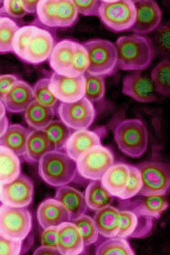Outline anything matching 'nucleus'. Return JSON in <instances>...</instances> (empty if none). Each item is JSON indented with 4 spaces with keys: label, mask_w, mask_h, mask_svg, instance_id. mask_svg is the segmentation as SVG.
Segmentation results:
<instances>
[{
    "label": "nucleus",
    "mask_w": 170,
    "mask_h": 255,
    "mask_svg": "<svg viewBox=\"0 0 170 255\" xmlns=\"http://www.w3.org/2000/svg\"><path fill=\"white\" fill-rule=\"evenodd\" d=\"M84 196L87 207L96 211L110 205L113 200V196L103 187L99 180L93 181L89 184Z\"/></svg>",
    "instance_id": "cd10ccee"
},
{
    "label": "nucleus",
    "mask_w": 170,
    "mask_h": 255,
    "mask_svg": "<svg viewBox=\"0 0 170 255\" xmlns=\"http://www.w3.org/2000/svg\"><path fill=\"white\" fill-rule=\"evenodd\" d=\"M34 100L32 88L25 82L17 80L5 95L2 102L8 112L19 113L25 111Z\"/></svg>",
    "instance_id": "a211bd4d"
},
{
    "label": "nucleus",
    "mask_w": 170,
    "mask_h": 255,
    "mask_svg": "<svg viewBox=\"0 0 170 255\" xmlns=\"http://www.w3.org/2000/svg\"><path fill=\"white\" fill-rule=\"evenodd\" d=\"M78 12L72 0H57L55 15V27L72 26L78 18Z\"/></svg>",
    "instance_id": "7c9ffc66"
},
{
    "label": "nucleus",
    "mask_w": 170,
    "mask_h": 255,
    "mask_svg": "<svg viewBox=\"0 0 170 255\" xmlns=\"http://www.w3.org/2000/svg\"><path fill=\"white\" fill-rule=\"evenodd\" d=\"M119 68L124 71H141L151 64L155 55L151 40L140 34L119 37L114 43Z\"/></svg>",
    "instance_id": "f257e3e1"
},
{
    "label": "nucleus",
    "mask_w": 170,
    "mask_h": 255,
    "mask_svg": "<svg viewBox=\"0 0 170 255\" xmlns=\"http://www.w3.org/2000/svg\"><path fill=\"white\" fill-rule=\"evenodd\" d=\"M85 247L80 231L74 223L67 222L58 226L57 249L62 255H81Z\"/></svg>",
    "instance_id": "2eb2a0df"
},
{
    "label": "nucleus",
    "mask_w": 170,
    "mask_h": 255,
    "mask_svg": "<svg viewBox=\"0 0 170 255\" xmlns=\"http://www.w3.org/2000/svg\"><path fill=\"white\" fill-rule=\"evenodd\" d=\"M53 108L44 106L35 100L25 110V119L27 124L35 129H42L53 119Z\"/></svg>",
    "instance_id": "bb28decb"
},
{
    "label": "nucleus",
    "mask_w": 170,
    "mask_h": 255,
    "mask_svg": "<svg viewBox=\"0 0 170 255\" xmlns=\"http://www.w3.org/2000/svg\"><path fill=\"white\" fill-rule=\"evenodd\" d=\"M54 198L59 201L68 211L70 222L84 215L87 210L84 195L77 189L65 185L58 187Z\"/></svg>",
    "instance_id": "aec40b11"
},
{
    "label": "nucleus",
    "mask_w": 170,
    "mask_h": 255,
    "mask_svg": "<svg viewBox=\"0 0 170 255\" xmlns=\"http://www.w3.org/2000/svg\"><path fill=\"white\" fill-rule=\"evenodd\" d=\"M151 78L156 91L166 96L170 95V61L165 59L152 70Z\"/></svg>",
    "instance_id": "2f4dec72"
},
{
    "label": "nucleus",
    "mask_w": 170,
    "mask_h": 255,
    "mask_svg": "<svg viewBox=\"0 0 170 255\" xmlns=\"http://www.w3.org/2000/svg\"><path fill=\"white\" fill-rule=\"evenodd\" d=\"M136 10L135 23L131 30L136 34H147L160 24L162 11L158 3L153 0H134Z\"/></svg>",
    "instance_id": "4468645a"
},
{
    "label": "nucleus",
    "mask_w": 170,
    "mask_h": 255,
    "mask_svg": "<svg viewBox=\"0 0 170 255\" xmlns=\"http://www.w3.org/2000/svg\"><path fill=\"white\" fill-rule=\"evenodd\" d=\"M156 92L151 77L142 72H135L123 79V93L138 102L155 101L157 99Z\"/></svg>",
    "instance_id": "f8f14e48"
},
{
    "label": "nucleus",
    "mask_w": 170,
    "mask_h": 255,
    "mask_svg": "<svg viewBox=\"0 0 170 255\" xmlns=\"http://www.w3.org/2000/svg\"><path fill=\"white\" fill-rule=\"evenodd\" d=\"M53 150L45 132L42 129H34L28 136L23 157L29 163L38 162L47 152Z\"/></svg>",
    "instance_id": "b1692460"
},
{
    "label": "nucleus",
    "mask_w": 170,
    "mask_h": 255,
    "mask_svg": "<svg viewBox=\"0 0 170 255\" xmlns=\"http://www.w3.org/2000/svg\"><path fill=\"white\" fill-rule=\"evenodd\" d=\"M120 230L116 237L143 239L150 235L153 227V218L133 209L120 211Z\"/></svg>",
    "instance_id": "ddd939ff"
},
{
    "label": "nucleus",
    "mask_w": 170,
    "mask_h": 255,
    "mask_svg": "<svg viewBox=\"0 0 170 255\" xmlns=\"http://www.w3.org/2000/svg\"><path fill=\"white\" fill-rule=\"evenodd\" d=\"M32 255H62L57 248L41 246L35 250Z\"/></svg>",
    "instance_id": "09e8293b"
},
{
    "label": "nucleus",
    "mask_w": 170,
    "mask_h": 255,
    "mask_svg": "<svg viewBox=\"0 0 170 255\" xmlns=\"http://www.w3.org/2000/svg\"><path fill=\"white\" fill-rule=\"evenodd\" d=\"M99 134L87 129L76 130L72 133L67 140L64 149L66 153L75 161L90 148L101 145Z\"/></svg>",
    "instance_id": "412c9836"
},
{
    "label": "nucleus",
    "mask_w": 170,
    "mask_h": 255,
    "mask_svg": "<svg viewBox=\"0 0 170 255\" xmlns=\"http://www.w3.org/2000/svg\"><path fill=\"white\" fill-rule=\"evenodd\" d=\"M114 155L108 147L94 146L80 155L76 162L78 173L84 178L100 180L105 172L113 164Z\"/></svg>",
    "instance_id": "423d86ee"
},
{
    "label": "nucleus",
    "mask_w": 170,
    "mask_h": 255,
    "mask_svg": "<svg viewBox=\"0 0 170 255\" xmlns=\"http://www.w3.org/2000/svg\"><path fill=\"white\" fill-rule=\"evenodd\" d=\"M36 217L43 229L70 222L68 211L54 198H46L40 203L37 209Z\"/></svg>",
    "instance_id": "f3484780"
},
{
    "label": "nucleus",
    "mask_w": 170,
    "mask_h": 255,
    "mask_svg": "<svg viewBox=\"0 0 170 255\" xmlns=\"http://www.w3.org/2000/svg\"><path fill=\"white\" fill-rule=\"evenodd\" d=\"M85 83L84 75L69 77L54 72L49 79V88L61 103H70L84 97Z\"/></svg>",
    "instance_id": "9b49d317"
},
{
    "label": "nucleus",
    "mask_w": 170,
    "mask_h": 255,
    "mask_svg": "<svg viewBox=\"0 0 170 255\" xmlns=\"http://www.w3.org/2000/svg\"><path fill=\"white\" fill-rule=\"evenodd\" d=\"M38 170L45 182L57 187L73 181L77 172L76 161L62 150H52L44 155L38 161Z\"/></svg>",
    "instance_id": "f03ea898"
},
{
    "label": "nucleus",
    "mask_w": 170,
    "mask_h": 255,
    "mask_svg": "<svg viewBox=\"0 0 170 255\" xmlns=\"http://www.w3.org/2000/svg\"><path fill=\"white\" fill-rule=\"evenodd\" d=\"M140 170L142 187L138 195L149 196H165L170 186L169 166L158 161H147L136 165Z\"/></svg>",
    "instance_id": "0eeeda50"
},
{
    "label": "nucleus",
    "mask_w": 170,
    "mask_h": 255,
    "mask_svg": "<svg viewBox=\"0 0 170 255\" xmlns=\"http://www.w3.org/2000/svg\"><path fill=\"white\" fill-rule=\"evenodd\" d=\"M89 66L88 52L82 44L76 42V51L73 59L69 77L83 75Z\"/></svg>",
    "instance_id": "4c0bfd02"
},
{
    "label": "nucleus",
    "mask_w": 170,
    "mask_h": 255,
    "mask_svg": "<svg viewBox=\"0 0 170 255\" xmlns=\"http://www.w3.org/2000/svg\"><path fill=\"white\" fill-rule=\"evenodd\" d=\"M136 207L133 209L152 218L159 219L162 213L167 210L169 203L165 196H143L135 201Z\"/></svg>",
    "instance_id": "c85d7f7f"
},
{
    "label": "nucleus",
    "mask_w": 170,
    "mask_h": 255,
    "mask_svg": "<svg viewBox=\"0 0 170 255\" xmlns=\"http://www.w3.org/2000/svg\"><path fill=\"white\" fill-rule=\"evenodd\" d=\"M6 109L3 102L0 100V120L5 116Z\"/></svg>",
    "instance_id": "603ef678"
},
{
    "label": "nucleus",
    "mask_w": 170,
    "mask_h": 255,
    "mask_svg": "<svg viewBox=\"0 0 170 255\" xmlns=\"http://www.w3.org/2000/svg\"><path fill=\"white\" fill-rule=\"evenodd\" d=\"M129 165L122 163L113 164L103 174L101 183L113 196L118 197L124 190L129 177Z\"/></svg>",
    "instance_id": "4be33fe9"
},
{
    "label": "nucleus",
    "mask_w": 170,
    "mask_h": 255,
    "mask_svg": "<svg viewBox=\"0 0 170 255\" xmlns=\"http://www.w3.org/2000/svg\"><path fill=\"white\" fill-rule=\"evenodd\" d=\"M85 91L84 97L91 103L102 101L105 95V78L85 72Z\"/></svg>",
    "instance_id": "72a5a7b5"
},
{
    "label": "nucleus",
    "mask_w": 170,
    "mask_h": 255,
    "mask_svg": "<svg viewBox=\"0 0 170 255\" xmlns=\"http://www.w3.org/2000/svg\"><path fill=\"white\" fill-rule=\"evenodd\" d=\"M15 22L8 17L0 19V53L12 50V41L15 33L18 29Z\"/></svg>",
    "instance_id": "e433bc0d"
},
{
    "label": "nucleus",
    "mask_w": 170,
    "mask_h": 255,
    "mask_svg": "<svg viewBox=\"0 0 170 255\" xmlns=\"http://www.w3.org/2000/svg\"><path fill=\"white\" fill-rule=\"evenodd\" d=\"M3 6L6 12L13 17L21 18L27 14L22 6L20 0H4Z\"/></svg>",
    "instance_id": "49530a36"
},
{
    "label": "nucleus",
    "mask_w": 170,
    "mask_h": 255,
    "mask_svg": "<svg viewBox=\"0 0 170 255\" xmlns=\"http://www.w3.org/2000/svg\"><path fill=\"white\" fill-rule=\"evenodd\" d=\"M95 255H135L134 251L125 239L109 238L99 245Z\"/></svg>",
    "instance_id": "473e14b6"
},
{
    "label": "nucleus",
    "mask_w": 170,
    "mask_h": 255,
    "mask_svg": "<svg viewBox=\"0 0 170 255\" xmlns=\"http://www.w3.org/2000/svg\"><path fill=\"white\" fill-rule=\"evenodd\" d=\"M33 196V181L24 173L10 183L0 184V198L3 205L7 206L27 207L31 203Z\"/></svg>",
    "instance_id": "9d476101"
},
{
    "label": "nucleus",
    "mask_w": 170,
    "mask_h": 255,
    "mask_svg": "<svg viewBox=\"0 0 170 255\" xmlns=\"http://www.w3.org/2000/svg\"><path fill=\"white\" fill-rule=\"evenodd\" d=\"M3 205L2 202L1 201L0 196V207Z\"/></svg>",
    "instance_id": "864d4df0"
},
{
    "label": "nucleus",
    "mask_w": 170,
    "mask_h": 255,
    "mask_svg": "<svg viewBox=\"0 0 170 255\" xmlns=\"http://www.w3.org/2000/svg\"><path fill=\"white\" fill-rule=\"evenodd\" d=\"M58 114L62 121L70 128L87 129L93 123L96 111L92 103L84 97L70 103H60Z\"/></svg>",
    "instance_id": "1a4fd4ad"
},
{
    "label": "nucleus",
    "mask_w": 170,
    "mask_h": 255,
    "mask_svg": "<svg viewBox=\"0 0 170 255\" xmlns=\"http://www.w3.org/2000/svg\"><path fill=\"white\" fill-rule=\"evenodd\" d=\"M58 226H50L44 229L41 237V246L57 248Z\"/></svg>",
    "instance_id": "a18cd8bd"
},
{
    "label": "nucleus",
    "mask_w": 170,
    "mask_h": 255,
    "mask_svg": "<svg viewBox=\"0 0 170 255\" xmlns=\"http://www.w3.org/2000/svg\"><path fill=\"white\" fill-rule=\"evenodd\" d=\"M1 17H0V19H1Z\"/></svg>",
    "instance_id": "5fc2aeb1"
},
{
    "label": "nucleus",
    "mask_w": 170,
    "mask_h": 255,
    "mask_svg": "<svg viewBox=\"0 0 170 255\" xmlns=\"http://www.w3.org/2000/svg\"><path fill=\"white\" fill-rule=\"evenodd\" d=\"M39 27L34 25L23 26L16 31L12 41L13 51L23 60L25 49Z\"/></svg>",
    "instance_id": "c9c22d12"
},
{
    "label": "nucleus",
    "mask_w": 170,
    "mask_h": 255,
    "mask_svg": "<svg viewBox=\"0 0 170 255\" xmlns=\"http://www.w3.org/2000/svg\"><path fill=\"white\" fill-rule=\"evenodd\" d=\"M94 221L99 234L108 238L116 237L120 225V211L109 205L96 211Z\"/></svg>",
    "instance_id": "5701e85b"
},
{
    "label": "nucleus",
    "mask_w": 170,
    "mask_h": 255,
    "mask_svg": "<svg viewBox=\"0 0 170 255\" xmlns=\"http://www.w3.org/2000/svg\"><path fill=\"white\" fill-rule=\"evenodd\" d=\"M157 34V42L163 53H168L170 50V26L165 25L159 27Z\"/></svg>",
    "instance_id": "c03bdc74"
},
{
    "label": "nucleus",
    "mask_w": 170,
    "mask_h": 255,
    "mask_svg": "<svg viewBox=\"0 0 170 255\" xmlns=\"http://www.w3.org/2000/svg\"><path fill=\"white\" fill-rule=\"evenodd\" d=\"M78 13L86 16H98L101 0H73Z\"/></svg>",
    "instance_id": "79ce46f5"
},
{
    "label": "nucleus",
    "mask_w": 170,
    "mask_h": 255,
    "mask_svg": "<svg viewBox=\"0 0 170 255\" xmlns=\"http://www.w3.org/2000/svg\"><path fill=\"white\" fill-rule=\"evenodd\" d=\"M57 0H38L36 11L41 23L51 27H55V15Z\"/></svg>",
    "instance_id": "a19ab883"
},
{
    "label": "nucleus",
    "mask_w": 170,
    "mask_h": 255,
    "mask_svg": "<svg viewBox=\"0 0 170 255\" xmlns=\"http://www.w3.org/2000/svg\"><path fill=\"white\" fill-rule=\"evenodd\" d=\"M86 49L89 66L86 72L104 78L119 69L117 52L114 43L103 39H93L82 44Z\"/></svg>",
    "instance_id": "20e7f679"
},
{
    "label": "nucleus",
    "mask_w": 170,
    "mask_h": 255,
    "mask_svg": "<svg viewBox=\"0 0 170 255\" xmlns=\"http://www.w3.org/2000/svg\"><path fill=\"white\" fill-rule=\"evenodd\" d=\"M8 126V120L5 116L0 120V138L5 133Z\"/></svg>",
    "instance_id": "3c124183"
},
{
    "label": "nucleus",
    "mask_w": 170,
    "mask_h": 255,
    "mask_svg": "<svg viewBox=\"0 0 170 255\" xmlns=\"http://www.w3.org/2000/svg\"><path fill=\"white\" fill-rule=\"evenodd\" d=\"M114 138L120 150L132 158L141 157L148 147L147 128L139 119L122 121L114 129Z\"/></svg>",
    "instance_id": "7ed1b4c3"
},
{
    "label": "nucleus",
    "mask_w": 170,
    "mask_h": 255,
    "mask_svg": "<svg viewBox=\"0 0 170 255\" xmlns=\"http://www.w3.org/2000/svg\"><path fill=\"white\" fill-rule=\"evenodd\" d=\"M129 167L130 174L127 184L122 193L118 197L123 200L129 199L138 195L142 187L141 174L139 169L131 165H129Z\"/></svg>",
    "instance_id": "ea45409f"
},
{
    "label": "nucleus",
    "mask_w": 170,
    "mask_h": 255,
    "mask_svg": "<svg viewBox=\"0 0 170 255\" xmlns=\"http://www.w3.org/2000/svg\"><path fill=\"white\" fill-rule=\"evenodd\" d=\"M17 80L16 77L13 75L5 74L0 76V100L2 102L12 85Z\"/></svg>",
    "instance_id": "de8ad7c7"
},
{
    "label": "nucleus",
    "mask_w": 170,
    "mask_h": 255,
    "mask_svg": "<svg viewBox=\"0 0 170 255\" xmlns=\"http://www.w3.org/2000/svg\"><path fill=\"white\" fill-rule=\"evenodd\" d=\"M32 226V214L27 207L5 205L0 207V235L4 238L22 242L29 235Z\"/></svg>",
    "instance_id": "6e6552de"
},
{
    "label": "nucleus",
    "mask_w": 170,
    "mask_h": 255,
    "mask_svg": "<svg viewBox=\"0 0 170 255\" xmlns=\"http://www.w3.org/2000/svg\"><path fill=\"white\" fill-rule=\"evenodd\" d=\"M72 222L80 231L85 246H90L97 241L99 232L91 217L84 214Z\"/></svg>",
    "instance_id": "f704fd0d"
},
{
    "label": "nucleus",
    "mask_w": 170,
    "mask_h": 255,
    "mask_svg": "<svg viewBox=\"0 0 170 255\" xmlns=\"http://www.w3.org/2000/svg\"><path fill=\"white\" fill-rule=\"evenodd\" d=\"M22 241L12 240L0 235V255H20Z\"/></svg>",
    "instance_id": "37998d69"
},
{
    "label": "nucleus",
    "mask_w": 170,
    "mask_h": 255,
    "mask_svg": "<svg viewBox=\"0 0 170 255\" xmlns=\"http://www.w3.org/2000/svg\"><path fill=\"white\" fill-rule=\"evenodd\" d=\"M53 45V39L50 33L39 28L30 40L23 60L32 64L42 63L50 56Z\"/></svg>",
    "instance_id": "dca6fc26"
},
{
    "label": "nucleus",
    "mask_w": 170,
    "mask_h": 255,
    "mask_svg": "<svg viewBox=\"0 0 170 255\" xmlns=\"http://www.w3.org/2000/svg\"><path fill=\"white\" fill-rule=\"evenodd\" d=\"M21 173V161L19 156L0 144V183H10Z\"/></svg>",
    "instance_id": "393cba45"
},
{
    "label": "nucleus",
    "mask_w": 170,
    "mask_h": 255,
    "mask_svg": "<svg viewBox=\"0 0 170 255\" xmlns=\"http://www.w3.org/2000/svg\"><path fill=\"white\" fill-rule=\"evenodd\" d=\"M83 254V253H82Z\"/></svg>",
    "instance_id": "6e6d98bb"
},
{
    "label": "nucleus",
    "mask_w": 170,
    "mask_h": 255,
    "mask_svg": "<svg viewBox=\"0 0 170 255\" xmlns=\"http://www.w3.org/2000/svg\"><path fill=\"white\" fill-rule=\"evenodd\" d=\"M98 16L103 25L113 32L130 30L136 17L134 0H101Z\"/></svg>",
    "instance_id": "39448f33"
},
{
    "label": "nucleus",
    "mask_w": 170,
    "mask_h": 255,
    "mask_svg": "<svg viewBox=\"0 0 170 255\" xmlns=\"http://www.w3.org/2000/svg\"><path fill=\"white\" fill-rule=\"evenodd\" d=\"M30 131L21 125L10 124L0 138V144L4 145L18 156H23Z\"/></svg>",
    "instance_id": "a878e982"
},
{
    "label": "nucleus",
    "mask_w": 170,
    "mask_h": 255,
    "mask_svg": "<svg viewBox=\"0 0 170 255\" xmlns=\"http://www.w3.org/2000/svg\"><path fill=\"white\" fill-rule=\"evenodd\" d=\"M49 83V79L42 78L39 80L32 89L33 96L34 100L39 104L53 108L58 100L51 92Z\"/></svg>",
    "instance_id": "58836bf2"
},
{
    "label": "nucleus",
    "mask_w": 170,
    "mask_h": 255,
    "mask_svg": "<svg viewBox=\"0 0 170 255\" xmlns=\"http://www.w3.org/2000/svg\"><path fill=\"white\" fill-rule=\"evenodd\" d=\"M38 0H20L22 6L27 13H34Z\"/></svg>",
    "instance_id": "8fccbe9b"
},
{
    "label": "nucleus",
    "mask_w": 170,
    "mask_h": 255,
    "mask_svg": "<svg viewBox=\"0 0 170 255\" xmlns=\"http://www.w3.org/2000/svg\"><path fill=\"white\" fill-rule=\"evenodd\" d=\"M76 47V42L68 39L56 44L49 56L50 66L54 72L69 76Z\"/></svg>",
    "instance_id": "6ab92c4d"
},
{
    "label": "nucleus",
    "mask_w": 170,
    "mask_h": 255,
    "mask_svg": "<svg viewBox=\"0 0 170 255\" xmlns=\"http://www.w3.org/2000/svg\"><path fill=\"white\" fill-rule=\"evenodd\" d=\"M46 134L53 150H61L72 133L70 128L59 120H52L42 129Z\"/></svg>",
    "instance_id": "c756f323"
}]
</instances>
